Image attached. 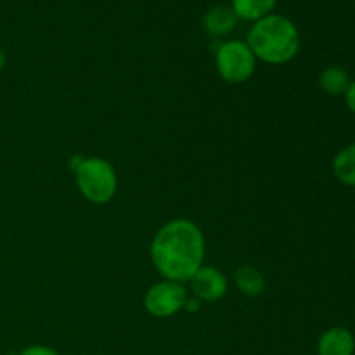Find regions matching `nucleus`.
<instances>
[{
	"label": "nucleus",
	"instance_id": "nucleus-1",
	"mask_svg": "<svg viewBox=\"0 0 355 355\" xmlns=\"http://www.w3.org/2000/svg\"><path fill=\"white\" fill-rule=\"evenodd\" d=\"M149 255L163 279L189 283L205 262L203 231L187 218L166 222L153 238Z\"/></svg>",
	"mask_w": 355,
	"mask_h": 355
},
{
	"label": "nucleus",
	"instance_id": "nucleus-2",
	"mask_svg": "<svg viewBox=\"0 0 355 355\" xmlns=\"http://www.w3.org/2000/svg\"><path fill=\"white\" fill-rule=\"evenodd\" d=\"M246 44L257 61L267 64H286L300 51V33L293 21L281 14H269L252 24Z\"/></svg>",
	"mask_w": 355,
	"mask_h": 355
},
{
	"label": "nucleus",
	"instance_id": "nucleus-3",
	"mask_svg": "<svg viewBox=\"0 0 355 355\" xmlns=\"http://www.w3.org/2000/svg\"><path fill=\"white\" fill-rule=\"evenodd\" d=\"M80 194L94 205H106L118 191V175L107 159L92 156L82 158L75 166Z\"/></svg>",
	"mask_w": 355,
	"mask_h": 355
},
{
	"label": "nucleus",
	"instance_id": "nucleus-4",
	"mask_svg": "<svg viewBox=\"0 0 355 355\" xmlns=\"http://www.w3.org/2000/svg\"><path fill=\"white\" fill-rule=\"evenodd\" d=\"M215 68L218 76L227 83H245L253 76L257 58L243 40H227L215 52Z\"/></svg>",
	"mask_w": 355,
	"mask_h": 355
},
{
	"label": "nucleus",
	"instance_id": "nucleus-5",
	"mask_svg": "<svg viewBox=\"0 0 355 355\" xmlns=\"http://www.w3.org/2000/svg\"><path fill=\"white\" fill-rule=\"evenodd\" d=\"M187 300H189V291H187L186 284L163 279L159 283L153 284L146 291L144 309L153 318L166 319L184 311Z\"/></svg>",
	"mask_w": 355,
	"mask_h": 355
},
{
	"label": "nucleus",
	"instance_id": "nucleus-6",
	"mask_svg": "<svg viewBox=\"0 0 355 355\" xmlns=\"http://www.w3.org/2000/svg\"><path fill=\"white\" fill-rule=\"evenodd\" d=\"M189 286L196 300L214 304L225 297L229 283L222 270L210 266H201L189 279Z\"/></svg>",
	"mask_w": 355,
	"mask_h": 355
},
{
	"label": "nucleus",
	"instance_id": "nucleus-7",
	"mask_svg": "<svg viewBox=\"0 0 355 355\" xmlns=\"http://www.w3.org/2000/svg\"><path fill=\"white\" fill-rule=\"evenodd\" d=\"M355 336L347 328H329L319 336L318 355H354Z\"/></svg>",
	"mask_w": 355,
	"mask_h": 355
},
{
	"label": "nucleus",
	"instance_id": "nucleus-8",
	"mask_svg": "<svg viewBox=\"0 0 355 355\" xmlns=\"http://www.w3.org/2000/svg\"><path fill=\"white\" fill-rule=\"evenodd\" d=\"M238 21L231 6H214L205 12L203 28L211 37H225L238 26Z\"/></svg>",
	"mask_w": 355,
	"mask_h": 355
},
{
	"label": "nucleus",
	"instance_id": "nucleus-9",
	"mask_svg": "<svg viewBox=\"0 0 355 355\" xmlns=\"http://www.w3.org/2000/svg\"><path fill=\"white\" fill-rule=\"evenodd\" d=\"M234 284L245 297H259L266 290V279L262 272L252 266H241L234 272Z\"/></svg>",
	"mask_w": 355,
	"mask_h": 355
},
{
	"label": "nucleus",
	"instance_id": "nucleus-10",
	"mask_svg": "<svg viewBox=\"0 0 355 355\" xmlns=\"http://www.w3.org/2000/svg\"><path fill=\"white\" fill-rule=\"evenodd\" d=\"M277 0H231V7L238 19L255 21L272 14Z\"/></svg>",
	"mask_w": 355,
	"mask_h": 355
},
{
	"label": "nucleus",
	"instance_id": "nucleus-11",
	"mask_svg": "<svg viewBox=\"0 0 355 355\" xmlns=\"http://www.w3.org/2000/svg\"><path fill=\"white\" fill-rule=\"evenodd\" d=\"M333 173L345 186L355 187V142L343 148L333 159Z\"/></svg>",
	"mask_w": 355,
	"mask_h": 355
},
{
	"label": "nucleus",
	"instance_id": "nucleus-12",
	"mask_svg": "<svg viewBox=\"0 0 355 355\" xmlns=\"http://www.w3.org/2000/svg\"><path fill=\"white\" fill-rule=\"evenodd\" d=\"M350 76L349 73L343 68L338 66H331V68H326L324 71L319 75V85L329 96H345L347 89L350 85Z\"/></svg>",
	"mask_w": 355,
	"mask_h": 355
},
{
	"label": "nucleus",
	"instance_id": "nucleus-13",
	"mask_svg": "<svg viewBox=\"0 0 355 355\" xmlns=\"http://www.w3.org/2000/svg\"><path fill=\"white\" fill-rule=\"evenodd\" d=\"M19 355H61V354L47 345H30L26 347V349H24Z\"/></svg>",
	"mask_w": 355,
	"mask_h": 355
},
{
	"label": "nucleus",
	"instance_id": "nucleus-14",
	"mask_svg": "<svg viewBox=\"0 0 355 355\" xmlns=\"http://www.w3.org/2000/svg\"><path fill=\"white\" fill-rule=\"evenodd\" d=\"M345 103H347V107H349L352 113H355V80H352L349 85V89H347L345 92Z\"/></svg>",
	"mask_w": 355,
	"mask_h": 355
},
{
	"label": "nucleus",
	"instance_id": "nucleus-15",
	"mask_svg": "<svg viewBox=\"0 0 355 355\" xmlns=\"http://www.w3.org/2000/svg\"><path fill=\"white\" fill-rule=\"evenodd\" d=\"M6 64H7V55H6V52H3V49L0 47V71L6 68Z\"/></svg>",
	"mask_w": 355,
	"mask_h": 355
}]
</instances>
